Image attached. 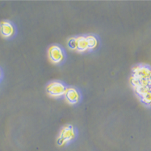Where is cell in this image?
<instances>
[{
    "label": "cell",
    "instance_id": "obj_1",
    "mask_svg": "<svg viewBox=\"0 0 151 151\" xmlns=\"http://www.w3.org/2000/svg\"><path fill=\"white\" fill-rule=\"evenodd\" d=\"M75 137V133L71 125H66L64 128H62L61 133L58 137V142L60 145H64L71 140H73Z\"/></svg>",
    "mask_w": 151,
    "mask_h": 151
},
{
    "label": "cell",
    "instance_id": "obj_2",
    "mask_svg": "<svg viewBox=\"0 0 151 151\" xmlns=\"http://www.w3.org/2000/svg\"><path fill=\"white\" fill-rule=\"evenodd\" d=\"M66 91V88L65 87V85L62 83L55 81L52 82L47 87V92L52 96H61L64 95Z\"/></svg>",
    "mask_w": 151,
    "mask_h": 151
},
{
    "label": "cell",
    "instance_id": "obj_3",
    "mask_svg": "<svg viewBox=\"0 0 151 151\" xmlns=\"http://www.w3.org/2000/svg\"><path fill=\"white\" fill-rule=\"evenodd\" d=\"M49 55H50L51 61L55 63V64L61 63L64 59V55H63L62 50L61 49L60 47L57 46V45H53L50 47V50H49Z\"/></svg>",
    "mask_w": 151,
    "mask_h": 151
},
{
    "label": "cell",
    "instance_id": "obj_4",
    "mask_svg": "<svg viewBox=\"0 0 151 151\" xmlns=\"http://www.w3.org/2000/svg\"><path fill=\"white\" fill-rule=\"evenodd\" d=\"M0 33L3 37H12L15 33L14 26L9 21H3L0 23Z\"/></svg>",
    "mask_w": 151,
    "mask_h": 151
},
{
    "label": "cell",
    "instance_id": "obj_5",
    "mask_svg": "<svg viewBox=\"0 0 151 151\" xmlns=\"http://www.w3.org/2000/svg\"><path fill=\"white\" fill-rule=\"evenodd\" d=\"M64 95L66 100L70 104H76L79 102V99H80V94H79V91L74 88H66V91Z\"/></svg>",
    "mask_w": 151,
    "mask_h": 151
},
{
    "label": "cell",
    "instance_id": "obj_6",
    "mask_svg": "<svg viewBox=\"0 0 151 151\" xmlns=\"http://www.w3.org/2000/svg\"><path fill=\"white\" fill-rule=\"evenodd\" d=\"M135 77L139 80H147L151 77V70L145 66H138L134 69Z\"/></svg>",
    "mask_w": 151,
    "mask_h": 151
},
{
    "label": "cell",
    "instance_id": "obj_7",
    "mask_svg": "<svg viewBox=\"0 0 151 151\" xmlns=\"http://www.w3.org/2000/svg\"><path fill=\"white\" fill-rule=\"evenodd\" d=\"M88 49L87 37L79 36L77 38V50L79 52H85Z\"/></svg>",
    "mask_w": 151,
    "mask_h": 151
},
{
    "label": "cell",
    "instance_id": "obj_8",
    "mask_svg": "<svg viewBox=\"0 0 151 151\" xmlns=\"http://www.w3.org/2000/svg\"><path fill=\"white\" fill-rule=\"evenodd\" d=\"M87 44H88V49H94L97 47L98 40L94 35H88L87 36Z\"/></svg>",
    "mask_w": 151,
    "mask_h": 151
},
{
    "label": "cell",
    "instance_id": "obj_9",
    "mask_svg": "<svg viewBox=\"0 0 151 151\" xmlns=\"http://www.w3.org/2000/svg\"><path fill=\"white\" fill-rule=\"evenodd\" d=\"M142 101L147 105H151V92H148L142 96Z\"/></svg>",
    "mask_w": 151,
    "mask_h": 151
},
{
    "label": "cell",
    "instance_id": "obj_10",
    "mask_svg": "<svg viewBox=\"0 0 151 151\" xmlns=\"http://www.w3.org/2000/svg\"><path fill=\"white\" fill-rule=\"evenodd\" d=\"M69 47H70L71 49H77V38H74L71 39L69 41Z\"/></svg>",
    "mask_w": 151,
    "mask_h": 151
},
{
    "label": "cell",
    "instance_id": "obj_11",
    "mask_svg": "<svg viewBox=\"0 0 151 151\" xmlns=\"http://www.w3.org/2000/svg\"><path fill=\"white\" fill-rule=\"evenodd\" d=\"M1 76H2V73H1V71H0V78H1Z\"/></svg>",
    "mask_w": 151,
    "mask_h": 151
},
{
    "label": "cell",
    "instance_id": "obj_12",
    "mask_svg": "<svg viewBox=\"0 0 151 151\" xmlns=\"http://www.w3.org/2000/svg\"><path fill=\"white\" fill-rule=\"evenodd\" d=\"M150 78H151V77H150Z\"/></svg>",
    "mask_w": 151,
    "mask_h": 151
}]
</instances>
